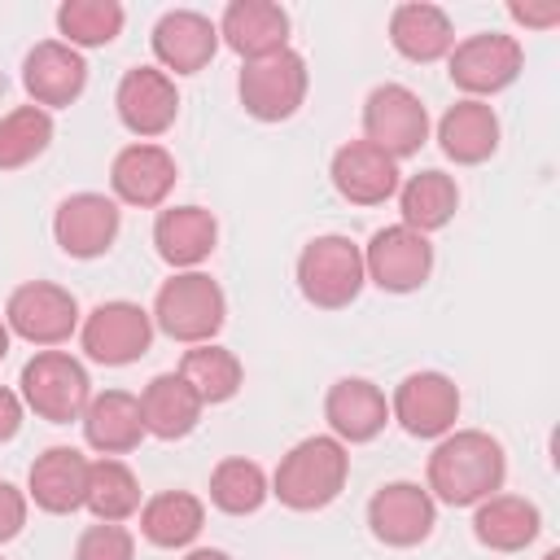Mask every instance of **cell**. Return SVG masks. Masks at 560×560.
<instances>
[{
    "instance_id": "obj_43",
    "label": "cell",
    "mask_w": 560,
    "mask_h": 560,
    "mask_svg": "<svg viewBox=\"0 0 560 560\" xmlns=\"http://www.w3.org/2000/svg\"><path fill=\"white\" fill-rule=\"evenodd\" d=\"M0 560H4V556H0Z\"/></svg>"
},
{
    "instance_id": "obj_3",
    "label": "cell",
    "mask_w": 560,
    "mask_h": 560,
    "mask_svg": "<svg viewBox=\"0 0 560 560\" xmlns=\"http://www.w3.org/2000/svg\"><path fill=\"white\" fill-rule=\"evenodd\" d=\"M153 328L184 346H206L228 319V298L206 271H175L153 298Z\"/></svg>"
},
{
    "instance_id": "obj_37",
    "label": "cell",
    "mask_w": 560,
    "mask_h": 560,
    "mask_svg": "<svg viewBox=\"0 0 560 560\" xmlns=\"http://www.w3.org/2000/svg\"><path fill=\"white\" fill-rule=\"evenodd\" d=\"M26 529V494L13 481H0V547Z\"/></svg>"
},
{
    "instance_id": "obj_8",
    "label": "cell",
    "mask_w": 560,
    "mask_h": 560,
    "mask_svg": "<svg viewBox=\"0 0 560 560\" xmlns=\"http://www.w3.org/2000/svg\"><path fill=\"white\" fill-rule=\"evenodd\" d=\"M363 140L376 144L381 153H389L394 162L420 153V144L429 140V109H424V101L411 88H402V83L372 88L368 101H363Z\"/></svg>"
},
{
    "instance_id": "obj_42",
    "label": "cell",
    "mask_w": 560,
    "mask_h": 560,
    "mask_svg": "<svg viewBox=\"0 0 560 560\" xmlns=\"http://www.w3.org/2000/svg\"><path fill=\"white\" fill-rule=\"evenodd\" d=\"M542 560H560V551H556V547H551V551H547V556H542Z\"/></svg>"
},
{
    "instance_id": "obj_40",
    "label": "cell",
    "mask_w": 560,
    "mask_h": 560,
    "mask_svg": "<svg viewBox=\"0 0 560 560\" xmlns=\"http://www.w3.org/2000/svg\"><path fill=\"white\" fill-rule=\"evenodd\" d=\"M184 560H232L228 551H219V547H197V551H188Z\"/></svg>"
},
{
    "instance_id": "obj_31",
    "label": "cell",
    "mask_w": 560,
    "mask_h": 560,
    "mask_svg": "<svg viewBox=\"0 0 560 560\" xmlns=\"http://www.w3.org/2000/svg\"><path fill=\"white\" fill-rule=\"evenodd\" d=\"M83 508L96 516V521H114L122 525L127 516L140 512V481L136 472L114 459V455H101L88 464V494H83Z\"/></svg>"
},
{
    "instance_id": "obj_2",
    "label": "cell",
    "mask_w": 560,
    "mask_h": 560,
    "mask_svg": "<svg viewBox=\"0 0 560 560\" xmlns=\"http://www.w3.org/2000/svg\"><path fill=\"white\" fill-rule=\"evenodd\" d=\"M346 477H350L346 442H337L332 433H315V438H302L280 459L271 477V494L293 512H319L346 490Z\"/></svg>"
},
{
    "instance_id": "obj_22",
    "label": "cell",
    "mask_w": 560,
    "mask_h": 560,
    "mask_svg": "<svg viewBox=\"0 0 560 560\" xmlns=\"http://www.w3.org/2000/svg\"><path fill=\"white\" fill-rule=\"evenodd\" d=\"M324 420H328V429H332L337 442L359 446V442H372L389 424V402H385V394L372 381L341 376L328 389V398H324Z\"/></svg>"
},
{
    "instance_id": "obj_16",
    "label": "cell",
    "mask_w": 560,
    "mask_h": 560,
    "mask_svg": "<svg viewBox=\"0 0 560 560\" xmlns=\"http://www.w3.org/2000/svg\"><path fill=\"white\" fill-rule=\"evenodd\" d=\"M22 88H26L31 105H39V109L74 105L88 88V61L79 48L61 44V39H44L22 61Z\"/></svg>"
},
{
    "instance_id": "obj_24",
    "label": "cell",
    "mask_w": 560,
    "mask_h": 560,
    "mask_svg": "<svg viewBox=\"0 0 560 560\" xmlns=\"http://www.w3.org/2000/svg\"><path fill=\"white\" fill-rule=\"evenodd\" d=\"M389 44L398 48V57L429 66L455 48V26H451L446 9H438L429 0H407L389 13Z\"/></svg>"
},
{
    "instance_id": "obj_30",
    "label": "cell",
    "mask_w": 560,
    "mask_h": 560,
    "mask_svg": "<svg viewBox=\"0 0 560 560\" xmlns=\"http://www.w3.org/2000/svg\"><path fill=\"white\" fill-rule=\"evenodd\" d=\"M201 525H206V503L188 490H162L149 503H140V534L162 551L188 547L201 534Z\"/></svg>"
},
{
    "instance_id": "obj_19",
    "label": "cell",
    "mask_w": 560,
    "mask_h": 560,
    "mask_svg": "<svg viewBox=\"0 0 560 560\" xmlns=\"http://www.w3.org/2000/svg\"><path fill=\"white\" fill-rule=\"evenodd\" d=\"M219 52V26L197 13V9H171L158 18L153 26V57L158 70H175V74H197L214 61Z\"/></svg>"
},
{
    "instance_id": "obj_32",
    "label": "cell",
    "mask_w": 560,
    "mask_h": 560,
    "mask_svg": "<svg viewBox=\"0 0 560 560\" xmlns=\"http://www.w3.org/2000/svg\"><path fill=\"white\" fill-rule=\"evenodd\" d=\"M179 376L192 385V394H197L201 402H210V407H214V402L236 398V389H241V381H245V368H241V359H236L232 350H223V346L206 341V346L184 350Z\"/></svg>"
},
{
    "instance_id": "obj_26",
    "label": "cell",
    "mask_w": 560,
    "mask_h": 560,
    "mask_svg": "<svg viewBox=\"0 0 560 560\" xmlns=\"http://www.w3.org/2000/svg\"><path fill=\"white\" fill-rule=\"evenodd\" d=\"M438 144L455 166H477L499 149V114L486 101H455L438 118Z\"/></svg>"
},
{
    "instance_id": "obj_13",
    "label": "cell",
    "mask_w": 560,
    "mask_h": 560,
    "mask_svg": "<svg viewBox=\"0 0 560 560\" xmlns=\"http://www.w3.org/2000/svg\"><path fill=\"white\" fill-rule=\"evenodd\" d=\"M114 109H118V122L140 136V140H153L162 131L175 127V114H179V92H175V79L158 66H136L118 79V92H114Z\"/></svg>"
},
{
    "instance_id": "obj_1",
    "label": "cell",
    "mask_w": 560,
    "mask_h": 560,
    "mask_svg": "<svg viewBox=\"0 0 560 560\" xmlns=\"http://www.w3.org/2000/svg\"><path fill=\"white\" fill-rule=\"evenodd\" d=\"M508 477V455L503 446L481 433V429H451L446 438H438L433 455H429V494L433 503L446 508H477L481 499L499 494Z\"/></svg>"
},
{
    "instance_id": "obj_29",
    "label": "cell",
    "mask_w": 560,
    "mask_h": 560,
    "mask_svg": "<svg viewBox=\"0 0 560 560\" xmlns=\"http://www.w3.org/2000/svg\"><path fill=\"white\" fill-rule=\"evenodd\" d=\"M459 210V188H455V175L446 171H416L407 184H398V214H402V228L429 236L438 228H446Z\"/></svg>"
},
{
    "instance_id": "obj_25",
    "label": "cell",
    "mask_w": 560,
    "mask_h": 560,
    "mask_svg": "<svg viewBox=\"0 0 560 560\" xmlns=\"http://www.w3.org/2000/svg\"><path fill=\"white\" fill-rule=\"evenodd\" d=\"M83 438L92 451L101 455H127L140 446L144 438V416H140V398L127 389H105L92 394L88 411H83Z\"/></svg>"
},
{
    "instance_id": "obj_38",
    "label": "cell",
    "mask_w": 560,
    "mask_h": 560,
    "mask_svg": "<svg viewBox=\"0 0 560 560\" xmlns=\"http://www.w3.org/2000/svg\"><path fill=\"white\" fill-rule=\"evenodd\" d=\"M508 13H512V22L534 26V31H547V26L560 22V4H556V0H551V4H521V0H512Z\"/></svg>"
},
{
    "instance_id": "obj_5",
    "label": "cell",
    "mask_w": 560,
    "mask_h": 560,
    "mask_svg": "<svg viewBox=\"0 0 560 560\" xmlns=\"http://www.w3.org/2000/svg\"><path fill=\"white\" fill-rule=\"evenodd\" d=\"M18 385H22V394H18L22 407H31L48 424L83 420V411L92 402L88 368L66 350H39L35 359H26Z\"/></svg>"
},
{
    "instance_id": "obj_36",
    "label": "cell",
    "mask_w": 560,
    "mask_h": 560,
    "mask_svg": "<svg viewBox=\"0 0 560 560\" xmlns=\"http://www.w3.org/2000/svg\"><path fill=\"white\" fill-rule=\"evenodd\" d=\"M74 560H136V538L127 525L114 521H96L79 534L74 542Z\"/></svg>"
},
{
    "instance_id": "obj_41",
    "label": "cell",
    "mask_w": 560,
    "mask_h": 560,
    "mask_svg": "<svg viewBox=\"0 0 560 560\" xmlns=\"http://www.w3.org/2000/svg\"><path fill=\"white\" fill-rule=\"evenodd\" d=\"M9 337H13V332H9V324H4V319H0V359H4V354H9Z\"/></svg>"
},
{
    "instance_id": "obj_39",
    "label": "cell",
    "mask_w": 560,
    "mask_h": 560,
    "mask_svg": "<svg viewBox=\"0 0 560 560\" xmlns=\"http://www.w3.org/2000/svg\"><path fill=\"white\" fill-rule=\"evenodd\" d=\"M22 411H26L22 398H18L9 385H0V446L18 438V429H22Z\"/></svg>"
},
{
    "instance_id": "obj_11",
    "label": "cell",
    "mask_w": 560,
    "mask_h": 560,
    "mask_svg": "<svg viewBox=\"0 0 560 560\" xmlns=\"http://www.w3.org/2000/svg\"><path fill=\"white\" fill-rule=\"evenodd\" d=\"M363 271L385 293H411L433 271V245H429V236H420L402 223L376 228L372 241L363 245Z\"/></svg>"
},
{
    "instance_id": "obj_33",
    "label": "cell",
    "mask_w": 560,
    "mask_h": 560,
    "mask_svg": "<svg viewBox=\"0 0 560 560\" xmlns=\"http://www.w3.org/2000/svg\"><path fill=\"white\" fill-rule=\"evenodd\" d=\"M267 494H271L267 472H262L254 459H245V455H228V459H219L214 472H210V503H214L219 512H228V516H249V512H258V508L267 503Z\"/></svg>"
},
{
    "instance_id": "obj_17",
    "label": "cell",
    "mask_w": 560,
    "mask_h": 560,
    "mask_svg": "<svg viewBox=\"0 0 560 560\" xmlns=\"http://www.w3.org/2000/svg\"><path fill=\"white\" fill-rule=\"evenodd\" d=\"M179 179V166L175 158L162 149V144H149V140H136L127 149L114 153V166H109V188L122 206H140V210H153L171 197Z\"/></svg>"
},
{
    "instance_id": "obj_9",
    "label": "cell",
    "mask_w": 560,
    "mask_h": 560,
    "mask_svg": "<svg viewBox=\"0 0 560 560\" xmlns=\"http://www.w3.org/2000/svg\"><path fill=\"white\" fill-rule=\"evenodd\" d=\"M79 341H83L88 359H96L105 368H127L140 354H149V346H153V315L140 302H127V298L101 302V306L88 311V319L79 328Z\"/></svg>"
},
{
    "instance_id": "obj_27",
    "label": "cell",
    "mask_w": 560,
    "mask_h": 560,
    "mask_svg": "<svg viewBox=\"0 0 560 560\" xmlns=\"http://www.w3.org/2000/svg\"><path fill=\"white\" fill-rule=\"evenodd\" d=\"M201 398L192 394V385L179 372H158L144 389H140V416H144V433L175 442L188 438L201 420Z\"/></svg>"
},
{
    "instance_id": "obj_10",
    "label": "cell",
    "mask_w": 560,
    "mask_h": 560,
    "mask_svg": "<svg viewBox=\"0 0 560 560\" xmlns=\"http://www.w3.org/2000/svg\"><path fill=\"white\" fill-rule=\"evenodd\" d=\"M4 324L31 346H61L79 328V302L52 280H26L4 302Z\"/></svg>"
},
{
    "instance_id": "obj_35",
    "label": "cell",
    "mask_w": 560,
    "mask_h": 560,
    "mask_svg": "<svg viewBox=\"0 0 560 560\" xmlns=\"http://www.w3.org/2000/svg\"><path fill=\"white\" fill-rule=\"evenodd\" d=\"M52 144V114L39 105H18L0 118V171L31 166Z\"/></svg>"
},
{
    "instance_id": "obj_6",
    "label": "cell",
    "mask_w": 560,
    "mask_h": 560,
    "mask_svg": "<svg viewBox=\"0 0 560 560\" xmlns=\"http://www.w3.org/2000/svg\"><path fill=\"white\" fill-rule=\"evenodd\" d=\"M306 61L302 52L293 48H280V52H267V57H254L241 66L236 74V92H241V105L249 118L258 122H284L302 109L306 101Z\"/></svg>"
},
{
    "instance_id": "obj_15",
    "label": "cell",
    "mask_w": 560,
    "mask_h": 560,
    "mask_svg": "<svg viewBox=\"0 0 560 560\" xmlns=\"http://www.w3.org/2000/svg\"><path fill=\"white\" fill-rule=\"evenodd\" d=\"M122 214L105 192H70L52 214V236L70 258H101L118 241Z\"/></svg>"
},
{
    "instance_id": "obj_4",
    "label": "cell",
    "mask_w": 560,
    "mask_h": 560,
    "mask_svg": "<svg viewBox=\"0 0 560 560\" xmlns=\"http://www.w3.org/2000/svg\"><path fill=\"white\" fill-rule=\"evenodd\" d=\"M368 284V271H363V249L341 236V232H328V236H315L302 245L298 254V289L311 306L319 311H341L350 306Z\"/></svg>"
},
{
    "instance_id": "obj_20",
    "label": "cell",
    "mask_w": 560,
    "mask_h": 560,
    "mask_svg": "<svg viewBox=\"0 0 560 560\" xmlns=\"http://www.w3.org/2000/svg\"><path fill=\"white\" fill-rule=\"evenodd\" d=\"M88 464L74 446H48L26 472V499L48 516H70L88 494Z\"/></svg>"
},
{
    "instance_id": "obj_23",
    "label": "cell",
    "mask_w": 560,
    "mask_h": 560,
    "mask_svg": "<svg viewBox=\"0 0 560 560\" xmlns=\"http://www.w3.org/2000/svg\"><path fill=\"white\" fill-rule=\"evenodd\" d=\"M214 26H219V39L245 61L289 48V13L271 0H232Z\"/></svg>"
},
{
    "instance_id": "obj_12",
    "label": "cell",
    "mask_w": 560,
    "mask_h": 560,
    "mask_svg": "<svg viewBox=\"0 0 560 560\" xmlns=\"http://www.w3.org/2000/svg\"><path fill=\"white\" fill-rule=\"evenodd\" d=\"M389 420L411 438H446L459 420V385L446 372H411L389 398Z\"/></svg>"
},
{
    "instance_id": "obj_14",
    "label": "cell",
    "mask_w": 560,
    "mask_h": 560,
    "mask_svg": "<svg viewBox=\"0 0 560 560\" xmlns=\"http://www.w3.org/2000/svg\"><path fill=\"white\" fill-rule=\"evenodd\" d=\"M433 521H438V503L416 481H385L368 499L372 538L385 542V547H416V542H424L433 534Z\"/></svg>"
},
{
    "instance_id": "obj_28",
    "label": "cell",
    "mask_w": 560,
    "mask_h": 560,
    "mask_svg": "<svg viewBox=\"0 0 560 560\" xmlns=\"http://www.w3.org/2000/svg\"><path fill=\"white\" fill-rule=\"evenodd\" d=\"M542 529V512L521 494H490L472 512V534L490 551H525Z\"/></svg>"
},
{
    "instance_id": "obj_21",
    "label": "cell",
    "mask_w": 560,
    "mask_h": 560,
    "mask_svg": "<svg viewBox=\"0 0 560 560\" xmlns=\"http://www.w3.org/2000/svg\"><path fill=\"white\" fill-rule=\"evenodd\" d=\"M153 245L158 258L171 262L175 271H197L219 245V223L206 206H166L158 210Z\"/></svg>"
},
{
    "instance_id": "obj_18",
    "label": "cell",
    "mask_w": 560,
    "mask_h": 560,
    "mask_svg": "<svg viewBox=\"0 0 560 560\" xmlns=\"http://www.w3.org/2000/svg\"><path fill=\"white\" fill-rule=\"evenodd\" d=\"M328 175H332V188H337L350 206H385V201L398 192V184H402L398 162H394L389 153H381L376 144H368V140L341 144V149L332 153Z\"/></svg>"
},
{
    "instance_id": "obj_7",
    "label": "cell",
    "mask_w": 560,
    "mask_h": 560,
    "mask_svg": "<svg viewBox=\"0 0 560 560\" xmlns=\"http://www.w3.org/2000/svg\"><path fill=\"white\" fill-rule=\"evenodd\" d=\"M525 70V48L516 35H499V31H481L459 39L446 52V74L451 83L468 96V101H486L503 88L516 83V74Z\"/></svg>"
},
{
    "instance_id": "obj_34",
    "label": "cell",
    "mask_w": 560,
    "mask_h": 560,
    "mask_svg": "<svg viewBox=\"0 0 560 560\" xmlns=\"http://www.w3.org/2000/svg\"><path fill=\"white\" fill-rule=\"evenodd\" d=\"M122 22L127 13L118 0H66L57 9V31L70 48H105L122 35Z\"/></svg>"
}]
</instances>
